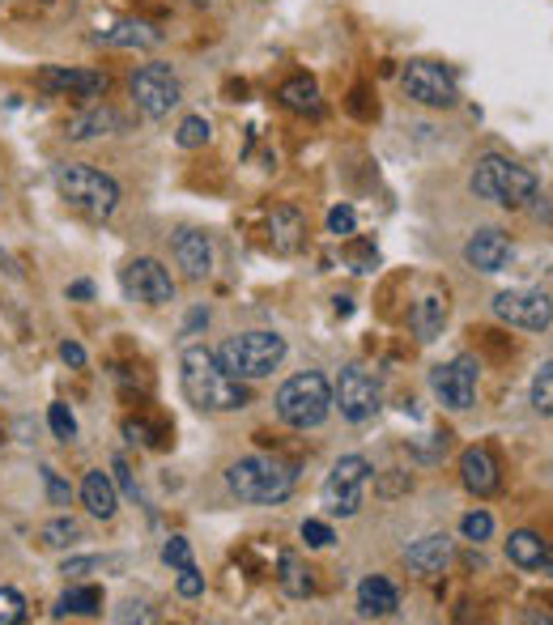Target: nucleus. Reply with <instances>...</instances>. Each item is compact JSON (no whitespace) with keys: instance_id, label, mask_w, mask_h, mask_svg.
<instances>
[{"instance_id":"obj_17","label":"nucleus","mask_w":553,"mask_h":625,"mask_svg":"<svg viewBox=\"0 0 553 625\" xmlns=\"http://www.w3.org/2000/svg\"><path fill=\"white\" fill-rule=\"evenodd\" d=\"M175 260H179V269L188 272L192 281H205L213 272V247H209V239L200 230H184L175 239Z\"/></svg>"},{"instance_id":"obj_31","label":"nucleus","mask_w":553,"mask_h":625,"mask_svg":"<svg viewBox=\"0 0 553 625\" xmlns=\"http://www.w3.org/2000/svg\"><path fill=\"white\" fill-rule=\"evenodd\" d=\"M532 405H536L541 417H553V362H545L536 371V379H532Z\"/></svg>"},{"instance_id":"obj_27","label":"nucleus","mask_w":553,"mask_h":625,"mask_svg":"<svg viewBox=\"0 0 553 625\" xmlns=\"http://www.w3.org/2000/svg\"><path fill=\"white\" fill-rule=\"evenodd\" d=\"M98 608H103V592H98V587H69L64 596L55 600V617H69V613L94 617Z\"/></svg>"},{"instance_id":"obj_20","label":"nucleus","mask_w":553,"mask_h":625,"mask_svg":"<svg viewBox=\"0 0 553 625\" xmlns=\"http://www.w3.org/2000/svg\"><path fill=\"white\" fill-rule=\"evenodd\" d=\"M405 562L417 574H442L447 562H451V544H447V537H421L417 544H409Z\"/></svg>"},{"instance_id":"obj_32","label":"nucleus","mask_w":553,"mask_h":625,"mask_svg":"<svg viewBox=\"0 0 553 625\" xmlns=\"http://www.w3.org/2000/svg\"><path fill=\"white\" fill-rule=\"evenodd\" d=\"M27 622V600L13 587H0V625H22Z\"/></svg>"},{"instance_id":"obj_30","label":"nucleus","mask_w":553,"mask_h":625,"mask_svg":"<svg viewBox=\"0 0 553 625\" xmlns=\"http://www.w3.org/2000/svg\"><path fill=\"white\" fill-rule=\"evenodd\" d=\"M209 136H213L209 119H205V115H188V119L179 124L175 140H179V149H200V145H209Z\"/></svg>"},{"instance_id":"obj_25","label":"nucleus","mask_w":553,"mask_h":625,"mask_svg":"<svg viewBox=\"0 0 553 625\" xmlns=\"http://www.w3.org/2000/svg\"><path fill=\"white\" fill-rule=\"evenodd\" d=\"M276 98H281L290 111H299V115H320V111H324V103H320V85L311 82V77H290V82L276 90Z\"/></svg>"},{"instance_id":"obj_38","label":"nucleus","mask_w":553,"mask_h":625,"mask_svg":"<svg viewBox=\"0 0 553 625\" xmlns=\"http://www.w3.org/2000/svg\"><path fill=\"white\" fill-rule=\"evenodd\" d=\"M303 541L311 544V549H328L332 528H328V523H320V519H306V523H303Z\"/></svg>"},{"instance_id":"obj_46","label":"nucleus","mask_w":553,"mask_h":625,"mask_svg":"<svg viewBox=\"0 0 553 625\" xmlns=\"http://www.w3.org/2000/svg\"><path fill=\"white\" fill-rule=\"evenodd\" d=\"M0 442H4V435H0Z\"/></svg>"},{"instance_id":"obj_11","label":"nucleus","mask_w":553,"mask_h":625,"mask_svg":"<svg viewBox=\"0 0 553 625\" xmlns=\"http://www.w3.org/2000/svg\"><path fill=\"white\" fill-rule=\"evenodd\" d=\"M494 315L511 327H528V332H545L553 324V302L541 290H507L494 299Z\"/></svg>"},{"instance_id":"obj_12","label":"nucleus","mask_w":553,"mask_h":625,"mask_svg":"<svg viewBox=\"0 0 553 625\" xmlns=\"http://www.w3.org/2000/svg\"><path fill=\"white\" fill-rule=\"evenodd\" d=\"M430 387H435V396H439L447 408L465 413V408H472V400H477V366H472L469 357H456V362H447V366H435V371H430Z\"/></svg>"},{"instance_id":"obj_19","label":"nucleus","mask_w":553,"mask_h":625,"mask_svg":"<svg viewBox=\"0 0 553 625\" xmlns=\"http://www.w3.org/2000/svg\"><path fill=\"white\" fill-rule=\"evenodd\" d=\"M82 502H85V511H90L94 519H111V515H115L119 498H115V481H111L103 468L85 472V481H82Z\"/></svg>"},{"instance_id":"obj_34","label":"nucleus","mask_w":553,"mask_h":625,"mask_svg":"<svg viewBox=\"0 0 553 625\" xmlns=\"http://www.w3.org/2000/svg\"><path fill=\"white\" fill-rule=\"evenodd\" d=\"M111 566H119V558H69V562H64V574H69V579H82V574L111 571Z\"/></svg>"},{"instance_id":"obj_7","label":"nucleus","mask_w":553,"mask_h":625,"mask_svg":"<svg viewBox=\"0 0 553 625\" xmlns=\"http://www.w3.org/2000/svg\"><path fill=\"white\" fill-rule=\"evenodd\" d=\"M400 85H405V94L421 103V107H456L460 103V85L451 77V69H442L435 60H409L405 64V73H400Z\"/></svg>"},{"instance_id":"obj_14","label":"nucleus","mask_w":553,"mask_h":625,"mask_svg":"<svg viewBox=\"0 0 553 625\" xmlns=\"http://www.w3.org/2000/svg\"><path fill=\"white\" fill-rule=\"evenodd\" d=\"M39 85L52 90V94H73V98H98L107 90V77L103 73H90V69H43L39 73Z\"/></svg>"},{"instance_id":"obj_3","label":"nucleus","mask_w":553,"mask_h":625,"mask_svg":"<svg viewBox=\"0 0 553 625\" xmlns=\"http://www.w3.org/2000/svg\"><path fill=\"white\" fill-rule=\"evenodd\" d=\"M472 191L481 200L502 205V209H524L528 200H536V175L528 166L502 158V154H486L472 166Z\"/></svg>"},{"instance_id":"obj_9","label":"nucleus","mask_w":553,"mask_h":625,"mask_svg":"<svg viewBox=\"0 0 553 625\" xmlns=\"http://www.w3.org/2000/svg\"><path fill=\"white\" fill-rule=\"evenodd\" d=\"M128 90H133L137 107L149 119H166L170 111L179 107V77L170 73V64H145V69H137Z\"/></svg>"},{"instance_id":"obj_41","label":"nucleus","mask_w":553,"mask_h":625,"mask_svg":"<svg viewBox=\"0 0 553 625\" xmlns=\"http://www.w3.org/2000/svg\"><path fill=\"white\" fill-rule=\"evenodd\" d=\"M205 592V579L196 574V566H188V571H179V596H188V600H196Z\"/></svg>"},{"instance_id":"obj_35","label":"nucleus","mask_w":553,"mask_h":625,"mask_svg":"<svg viewBox=\"0 0 553 625\" xmlns=\"http://www.w3.org/2000/svg\"><path fill=\"white\" fill-rule=\"evenodd\" d=\"M48 421H52V435L60 438V442H73V438H77V421H73L69 405H52Z\"/></svg>"},{"instance_id":"obj_2","label":"nucleus","mask_w":553,"mask_h":625,"mask_svg":"<svg viewBox=\"0 0 553 625\" xmlns=\"http://www.w3.org/2000/svg\"><path fill=\"white\" fill-rule=\"evenodd\" d=\"M226 486L239 502L273 507V502H285L294 490V468L273 460V456H248V460L226 468Z\"/></svg>"},{"instance_id":"obj_21","label":"nucleus","mask_w":553,"mask_h":625,"mask_svg":"<svg viewBox=\"0 0 553 625\" xmlns=\"http://www.w3.org/2000/svg\"><path fill=\"white\" fill-rule=\"evenodd\" d=\"M396 604H400V596H396V587L387 583L384 574H371V579L358 583L362 617H387V613H396Z\"/></svg>"},{"instance_id":"obj_40","label":"nucleus","mask_w":553,"mask_h":625,"mask_svg":"<svg viewBox=\"0 0 553 625\" xmlns=\"http://www.w3.org/2000/svg\"><path fill=\"white\" fill-rule=\"evenodd\" d=\"M43 486H48V498H52V507H69V486L55 477V468H43Z\"/></svg>"},{"instance_id":"obj_24","label":"nucleus","mask_w":553,"mask_h":625,"mask_svg":"<svg viewBox=\"0 0 553 625\" xmlns=\"http://www.w3.org/2000/svg\"><path fill=\"white\" fill-rule=\"evenodd\" d=\"M124 119H119V111L111 107H90L82 115H73L69 119V140H90V136H107L115 133Z\"/></svg>"},{"instance_id":"obj_39","label":"nucleus","mask_w":553,"mask_h":625,"mask_svg":"<svg viewBox=\"0 0 553 625\" xmlns=\"http://www.w3.org/2000/svg\"><path fill=\"white\" fill-rule=\"evenodd\" d=\"M354 226H358V218H354V209H349V205H336V209L328 213L332 235H354Z\"/></svg>"},{"instance_id":"obj_29","label":"nucleus","mask_w":553,"mask_h":625,"mask_svg":"<svg viewBox=\"0 0 553 625\" xmlns=\"http://www.w3.org/2000/svg\"><path fill=\"white\" fill-rule=\"evenodd\" d=\"M43 544L48 549H69V544H77L82 541V523L77 519H69V515H60V519H52V523H43Z\"/></svg>"},{"instance_id":"obj_36","label":"nucleus","mask_w":553,"mask_h":625,"mask_svg":"<svg viewBox=\"0 0 553 625\" xmlns=\"http://www.w3.org/2000/svg\"><path fill=\"white\" fill-rule=\"evenodd\" d=\"M460 532H465L469 541H490V532H494V519L486 515V511H472V515L460 519Z\"/></svg>"},{"instance_id":"obj_6","label":"nucleus","mask_w":553,"mask_h":625,"mask_svg":"<svg viewBox=\"0 0 553 625\" xmlns=\"http://www.w3.org/2000/svg\"><path fill=\"white\" fill-rule=\"evenodd\" d=\"M332 408V387L324 375L306 371V375H294V379L281 383L276 392V417L294 430H315Z\"/></svg>"},{"instance_id":"obj_5","label":"nucleus","mask_w":553,"mask_h":625,"mask_svg":"<svg viewBox=\"0 0 553 625\" xmlns=\"http://www.w3.org/2000/svg\"><path fill=\"white\" fill-rule=\"evenodd\" d=\"M55 188H60V196H64L73 209H82L85 218H111L115 205H119L115 179L103 175V170H94V166H85V163L55 166Z\"/></svg>"},{"instance_id":"obj_45","label":"nucleus","mask_w":553,"mask_h":625,"mask_svg":"<svg viewBox=\"0 0 553 625\" xmlns=\"http://www.w3.org/2000/svg\"><path fill=\"white\" fill-rule=\"evenodd\" d=\"M192 4H209V0H192Z\"/></svg>"},{"instance_id":"obj_10","label":"nucleus","mask_w":553,"mask_h":625,"mask_svg":"<svg viewBox=\"0 0 553 625\" xmlns=\"http://www.w3.org/2000/svg\"><path fill=\"white\" fill-rule=\"evenodd\" d=\"M332 408H341L345 421H371L379 413V383L371 379L362 366L341 371V379L332 387Z\"/></svg>"},{"instance_id":"obj_18","label":"nucleus","mask_w":553,"mask_h":625,"mask_svg":"<svg viewBox=\"0 0 553 625\" xmlns=\"http://www.w3.org/2000/svg\"><path fill=\"white\" fill-rule=\"evenodd\" d=\"M303 235H306L303 213L290 209V205H276L273 218H269V243H273L276 256H294L303 247Z\"/></svg>"},{"instance_id":"obj_44","label":"nucleus","mask_w":553,"mask_h":625,"mask_svg":"<svg viewBox=\"0 0 553 625\" xmlns=\"http://www.w3.org/2000/svg\"><path fill=\"white\" fill-rule=\"evenodd\" d=\"M69 294H73V299H90L94 285H90V281H77V285H69Z\"/></svg>"},{"instance_id":"obj_16","label":"nucleus","mask_w":553,"mask_h":625,"mask_svg":"<svg viewBox=\"0 0 553 625\" xmlns=\"http://www.w3.org/2000/svg\"><path fill=\"white\" fill-rule=\"evenodd\" d=\"M460 477H465V490H472L477 498H490L498 490V463L486 447H469L460 456Z\"/></svg>"},{"instance_id":"obj_43","label":"nucleus","mask_w":553,"mask_h":625,"mask_svg":"<svg viewBox=\"0 0 553 625\" xmlns=\"http://www.w3.org/2000/svg\"><path fill=\"white\" fill-rule=\"evenodd\" d=\"M115 481H119V490L133 493L137 498V486H133V477H128V468H124V460H115Z\"/></svg>"},{"instance_id":"obj_37","label":"nucleus","mask_w":553,"mask_h":625,"mask_svg":"<svg viewBox=\"0 0 553 625\" xmlns=\"http://www.w3.org/2000/svg\"><path fill=\"white\" fill-rule=\"evenodd\" d=\"M345 256H349V264L358 272H371L375 264H379V256H375V247L371 243H354V247H345Z\"/></svg>"},{"instance_id":"obj_22","label":"nucleus","mask_w":553,"mask_h":625,"mask_svg":"<svg viewBox=\"0 0 553 625\" xmlns=\"http://www.w3.org/2000/svg\"><path fill=\"white\" fill-rule=\"evenodd\" d=\"M158 39L163 34L154 27H145V22H115V27L94 34L98 48H158Z\"/></svg>"},{"instance_id":"obj_23","label":"nucleus","mask_w":553,"mask_h":625,"mask_svg":"<svg viewBox=\"0 0 553 625\" xmlns=\"http://www.w3.org/2000/svg\"><path fill=\"white\" fill-rule=\"evenodd\" d=\"M507 558H511L520 571H541L545 558H550V544L541 541L536 532L520 528V532H511V541H507Z\"/></svg>"},{"instance_id":"obj_33","label":"nucleus","mask_w":553,"mask_h":625,"mask_svg":"<svg viewBox=\"0 0 553 625\" xmlns=\"http://www.w3.org/2000/svg\"><path fill=\"white\" fill-rule=\"evenodd\" d=\"M163 562L175 566V571H188V566H192V544L184 541V537H170V541L163 544Z\"/></svg>"},{"instance_id":"obj_42","label":"nucleus","mask_w":553,"mask_h":625,"mask_svg":"<svg viewBox=\"0 0 553 625\" xmlns=\"http://www.w3.org/2000/svg\"><path fill=\"white\" fill-rule=\"evenodd\" d=\"M60 357H64L69 366H85V350L82 345H73V341H64V345H60Z\"/></svg>"},{"instance_id":"obj_8","label":"nucleus","mask_w":553,"mask_h":625,"mask_svg":"<svg viewBox=\"0 0 553 625\" xmlns=\"http://www.w3.org/2000/svg\"><path fill=\"white\" fill-rule=\"evenodd\" d=\"M366 481H371V463L362 456H341L332 463L328 481H324V507L341 519L358 515L362 498H366Z\"/></svg>"},{"instance_id":"obj_1","label":"nucleus","mask_w":553,"mask_h":625,"mask_svg":"<svg viewBox=\"0 0 553 625\" xmlns=\"http://www.w3.org/2000/svg\"><path fill=\"white\" fill-rule=\"evenodd\" d=\"M179 383H184L188 405H196L200 413H234V408L248 405L243 379H234L218 362V354H209L205 345H188L184 350V357H179Z\"/></svg>"},{"instance_id":"obj_26","label":"nucleus","mask_w":553,"mask_h":625,"mask_svg":"<svg viewBox=\"0 0 553 625\" xmlns=\"http://www.w3.org/2000/svg\"><path fill=\"white\" fill-rule=\"evenodd\" d=\"M276 583H281V592L294 600H306L311 596V574H306V566L299 562V553H281L276 558Z\"/></svg>"},{"instance_id":"obj_15","label":"nucleus","mask_w":553,"mask_h":625,"mask_svg":"<svg viewBox=\"0 0 553 625\" xmlns=\"http://www.w3.org/2000/svg\"><path fill=\"white\" fill-rule=\"evenodd\" d=\"M465 260L481 272H502L507 260H511V239L502 230H477L469 247H465Z\"/></svg>"},{"instance_id":"obj_4","label":"nucleus","mask_w":553,"mask_h":625,"mask_svg":"<svg viewBox=\"0 0 553 625\" xmlns=\"http://www.w3.org/2000/svg\"><path fill=\"white\" fill-rule=\"evenodd\" d=\"M281 357H285V336H276V332H239L218 350L221 366L243 383L269 379L281 366Z\"/></svg>"},{"instance_id":"obj_13","label":"nucleus","mask_w":553,"mask_h":625,"mask_svg":"<svg viewBox=\"0 0 553 625\" xmlns=\"http://www.w3.org/2000/svg\"><path fill=\"white\" fill-rule=\"evenodd\" d=\"M124 294L149 302V306H166V302H175V281L158 260H133L124 269Z\"/></svg>"},{"instance_id":"obj_28","label":"nucleus","mask_w":553,"mask_h":625,"mask_svg":"<svg viewBox=\"0 0 553 625\" xmlns=\"http://www.w3.org/2000/svg\"><path fill=\"white\" fill-rule=\"evenodd\" d=\"M442 324H447V302L442 299H421L414 306V332L421 341H435L442 332Z\"/></svg>"}]
</instances>
